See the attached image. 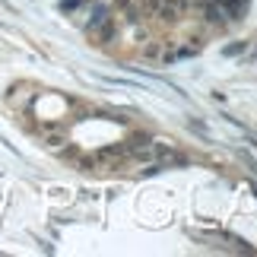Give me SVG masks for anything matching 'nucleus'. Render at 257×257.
Wrapping results in <instances>:
<instances>
[{
  "label": "nucleus",
  "instance_id": "nucleus-5",
  "mask_svg": "<svg viewBox=\"0 0 257 257\" xmlns=\"http://www.w3.org/2000/svg\"><path fill=\"white\" fill-rule=\"evenodd\" d=\"M108 19H111V16H108V10H105V7H95V10H92V16H89V23H86V29H89V32H95V29H98V26H105Z\"/></svg>",
  "mask_w": 257,
  "mask_h": 257
},
{
  "label": "nucleus",
  "instance_id": "nucleus-2",
  "mask_svg": "<svg viewBox=\"0 0 257 257\" xmlns=\"http://www.w3.org/2000/svg\"><path fill=\"white\" fill-rule=\"evenodd\" d=\"M184 0H153V10H156V16L159 19H165V23H175V19H181L184 16Z\"/></svg>",
  "mask_w": 257,
  "mask_h": 257
},
{
  "label": "nucleus",
  "instance_id": "nucleus-1",
  "mask_svg": "<svg viewBox=\"0 0 257 257\" xmlns=\"http://www.w3.org/2000/svg\"><path fill=\"white\" fill-rule=\"evenodd\" d=\"M127 162V153L124 146H105V150H98L92 156V165H102V169H117V165Z\"/></svg>",
  "mask_w": 257,
  "mask_h": 257
},
{
  "label": "nucleus",
  "instance_id": "nucleus-7",
  "mask_svg": "<svg viewBox=\"0 0 257 257\" xmlns=\"http://www.w3.org/2000/svg\"><path fill=\"white\" fill-rule=\"evenodd\" d=\"M146 57H159V45H150V48H146Z\"/></svg>",
  "mask_w": 257,
  "mask_h": 257
},
{
  "label": "nucleus",
  "instance_id": "nucleus-6",
  "mask_svg": "<svg viewBox=\"0 0 257 257\" xmlns=\"http://www.w3.org/2000/svg\"><path fill=\"white\" fill-rule=\"evenodd\" d=\"M92 35L98 38V45H108V42H111V38H114V23H111V19H108V23H105V26H98Z\"/></svg>",
  "mask_w": 257,
  "mask_h": 257
},
{
  "label": "nucleus",
  "instance_id": "nucleus-4",
  "mask_svg": "<svg viewBox=\"0 0 257 257\" xmlns=\"http://www.w3.org/2000/svg\"><path fill=\"white\" fill-rule=\"evenodd\" d=\"M42 134H45V143L51 146V150H57V146H64V143H67V127L45 124V127H42Z\"/></svg>",
  "mask_w": 257,
  "mask_h": 257
},
{
  "label": "nucleus",
  "instance_id": "nucleus-3",
  "mask_svg": "<svg viewBox=\"0 0 257 257\" xmlns=\"http://www.w3.org/2000/svg\"><path fill=\"white\" fill-rule=\"evenodd\" d=\"M203 16H206V23H213V26H225V23H229V13H225V7L216 4V0H206Z\"/></svg>",
  "mask_w": 257,
  "mask_h": 257
}]
</instances>
